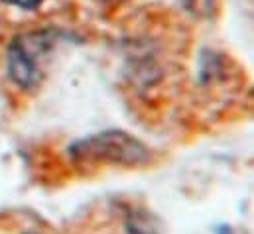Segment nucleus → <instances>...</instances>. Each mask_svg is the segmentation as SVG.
<instances>
[{
    "mask_svg": "<svg viewBox=\"0 0 254 234\" xmlns=\"http://www.w3.org/2000/svg\"><path fill=\"white\" fill-rule=\"evenodd\" d=\"M73 156L85 162H105L121 166H140L150 160V150L125 132H103L77 142Z\"/></svg>",
    "mask_w": 254,
    "mask_h": 234,
    "instance_id": "obj_1",
    "label": "nucleus"
},
{
    "mask_svg": "<svg viewBox=\"0 0 254 234\" xmlns=\"http://www.w3.org/2000/svg\"><path fill=\"white\" fill-rule=\"evenodd\" d=\"M50 34H26L12 42L8 52V75L22 89H34L42 81V56L52 46Z\"/></svg>",
    "mask_w": 254,
    "mask_h": 234,
    "instance_id": "obj_2",
    "label": "nucleus"
},
{
    "mask_svg": "<svg viewBox=\"0 0 254 234\" xmlns=\"http://www.w3.org/2000/svg\"><path fill=\"white\" fill-rule=\"evenodd\" d=\"M111 2H121V0H111Z\"/></svg>",
    "mask_w": 254,
    "mask_h": 234,
    "instance_id": "obj_5",
    "label": "nucleus"
},
{
    "mask_svg": "<svg viewBox=\"0 0 254 234\" xmlns=\"http://www.w3.org/2000/svg\"><path fill=\"white\" fill-rule=\"evenodd\" d=\"M8 6H14V8H20V10H36L42 6L44 0H0Z\"/></svg>",
    "mask_w": 254,
    "mask_h": 234,
    "instance_id": "obj_3",
    "label": "nucleus"
},
{
    "mask_svg": "<svg viewBox=\"0 0 254 234\" xmlns=\"http://www.w3.org/2000/svg\"><path fill=\"white\" fill-rule=\"evenodd\" d=\"M219 234H233V233H231L229 229H223V233H219Z\"/></svg>",
    "mask_w": 254,
    "mask_h": 234,
    "instance_id": "obj_4",
    "label": "nucleus"
}]
</instances>
